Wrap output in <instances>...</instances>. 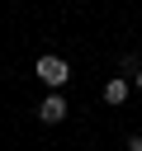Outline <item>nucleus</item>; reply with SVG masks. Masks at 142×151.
<instances>
[{
	"mask_svg": "<svg viewBox=\"0 0 142 151\" xmlns=\"http://www.w3.org/2000/svg\"><path fill=\"white\" fill-rule=\"evenodd\" d=\"M133 90H142V66H137V76H133Z\"/></svg>",
	"mask_w": 142,
	"mask_h": 151,
	"instance_id": "nucleus-6",
	"label": "nucleus"
},
{
	"mask_svg": "<svg viewBox=\"0 0 142 151\" xmlns=\"http://www.w3.org/2000/svg\"><path fill=\"white\" fill-rule=\"evenodd\" d=\"M33 71H38V80H43L47 90H62V85L71 80V66H66V57H52V52H47V57H38V66H33Z\"/></svg>",
	"mask_w": 142,
	"mask_h": 151,
	"instance_id": "nucleus-1",
	"label": "nucleus"
},
{
	"mask_svg": "<svg viewBox=\"0 0 142 151\" xmlns=\"http://www.w3.org/2000/svg\"><path fill=\"white\" fill-rule=\"evenodd\" d=\"M128 90H133V80H104V104L118 109V104L128 99Z\"/></svg>",
	"mask_w": 142,
	"mask_h": 151,
	"instance_id": "nucleus-3",
	"label": "nucleus"
},
{
	"mask_svg": "<svg viewBox=\"0 0 142 151\" xmlns=\"http://www.w3.org/2000/svg\"><path fill=\"white\" fill-rule=\"evenodd\" d=\"M128 151H142V132H133V137H128Z\"/></svg>",
	"mask_w": 142,
	"mask_h": 151,
	"instance_id": "nucleus-5",
	"label": "nucleus"
},
{
	"mask_svg": "<svg viewBox=\"0 0 142 151\" xmlns=\"http://www.w3.org/2000/svg\"><path fill=\"white\" fill-rule=\"evenodd\" d=\"M38 118H43V123H62V118H66V99H62V94L52 90V94H47V99L38 104Z\"/></svg>",
	"mask_w": 142,
	"mask_h": 151,
	"instance_id": "nucleus-2",
	"label": "nucleus"
},
{
	"mask_svg": "<svg viewBox=\"0 0 142 151\" xmlns=\"http://www.w3.org/2000/svg\"><path fill=\"white\" fill-rule=\"evenodd\" d=\"M118 66H123V76H137V57H133V52H123V61H118Z\"/></svg>",
	"mask_w": 142,
	"mask_h": 151,
	"instance_id": "nucleus-4",
	"label": "nucleus"
}]
</instances>
